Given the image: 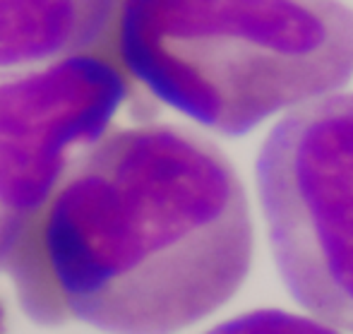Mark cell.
Returning a JSON list of instances; mask_svg holds the SVG:
<instances>
[{"label": "cell", "mask_w": 353, "mask_h": 334, "mask_svg": "<svg viewBox=\"0 0 353 334\" xmlns=\"http://www.w3.org/2000/svg\"><path fill=\"white\" fill-rule=\"evenodd\" d=\"M118 0H0V70L106 53Z\"/></svg>", "instance_id": "5b68a950"}, {"label": "cell", "mask_w": 353, "mask_h": 334, "mask_svg": "<svg viewBox=\"0 0 353 334\" xmlns=\"http://www.w3.org/2000/svg\"><path fill=\"white\" fill-rule=\"evenodd\" d=\"M130 94L132 82L106 53L0 70V269Z\"/></svg>", "instance_id": "277c9868"}, {"label": "cell", "mask_w": 353, "mask_h": 334, "mask_svg": "<svg viewBox=\"0 0 353 334\" xmlns=\"http://www.w3.org/2000/svg\"><path fill=\"white\" fill-rule=\"evenodd\" d=\"M5 325H8V315H5V306L0 301V334H5Z\"/></svg>", "instance_id": "52a82bcc"}, {"label": "cell", "mask_w": 353, "mask_h": 334, "mask_svg": "<svg viewBox=\"0 0 353 334\" xmlns=\"http://www.w3.org/2000/svg\"><path fill=\"white\" fill-rule=\"evenodd\" d=\"M205 334H344L315 317L298 313L279 311V308H260L219 322Z\"/></svg>", "instance_id": "8992f818"}, {"label": "cell", "mask_w": 353, "mask_h": 334, "mask_svg": "<svg viewBox=\"0 0 353 334\" xmlns=\"http://www.w3.org/2000/svg\"><path fill=\"white\" fill-rule=\"evenodd\" d=\"M255 186L286 291L353 334V92L286 111L260 144Z\"/></svg>", "instance_id": "3957f363"}, {"label": "cell", "mask_w": 353, "mask_h": 334, "mask_svg": "<svg viewBox=\"0 0 353 334\" xmlns=\"http://www.w3.org/2000/svg\"><path fill=\"white\" fill-rule=\"evenodd\" d=\"M106 56L161 101L223 137L341 92L353 79L344 0H118Z\"/></svg>", "instance_id": "7a4b0ae2"}, {"label": "cell", "mask_w": 353, "mask_h": 334, "mask_svg": "<svg viewBox=\"0 0 353 334\" xmlns=\"http://www.w3.org/2000/svg\"><path fill=\"white\" fill-rule=\"evenodd\" d=\"M252 255L250 202L223 149L144 123L74 159L8 269L43 325L70 315L108 334H178L236 296Z\"/></svg>", "instance_id": "6da1fadb"}]
</instances>
